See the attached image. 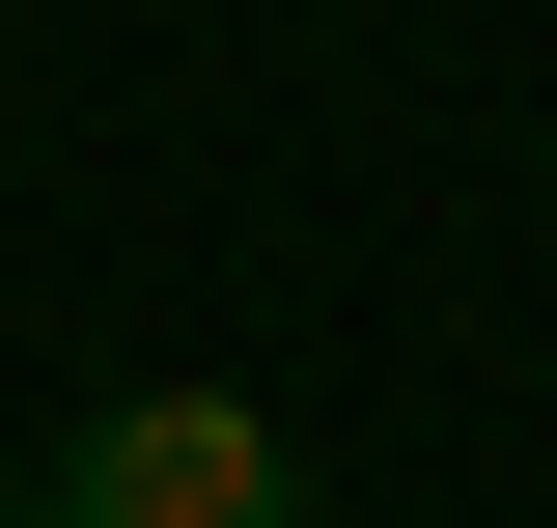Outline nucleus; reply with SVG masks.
Masks as SVG:
<instances>
[{"instance_id":"1","label":"nucleus","mask_w":557,"mask_h":528,"mask_svg":"<svg viewBox=\"0 0 557 528\" xmlns=\"http://www.w3.org/2000/svg\"><path fill=\"white\" fill-rule=\"evenodd\" d=\"M28 528H307V445H278L251 390H112L28 473Z\"/></svg>"},{"instance_id":"2","label":"nucleus","mask_w":557,"mask_h":528,"mask_svg":"<svg viewBox=\"0 0 557 528\" xmlns=\"http://www.w3.org/2000/svg\"><path fill=\"white\" fill-rule=\"evenodd\" d=\"M0 528H28V473H0Z\"/></svg>"},{"instance_id":"3","label":"nucleus","mask_w":557,"mask_h":528,"mask_svg":"<svg viewBox=\"0 0 557 528\" xmlns=\"http://www.w3.org/2000/svg\"><path fill=\"white\" fill-rule=\"evenodd\" d=\"M530 223H557V167H530Z\"/></svg>"}]
</instances>
